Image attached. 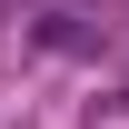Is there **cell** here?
<instances>
[{
	"instance_id": "1",
	"label": "cell",
	"mask_w": 129,
	"mask_h": 129,
	"mask_svg": "<svg viewBox=\"0 0 129 129\" xmlns=\"http://www.w3.org/2000/svg\"><path fill=\"white\" fill-rule=\"evenodd\" d=\"M40 40H50V50H89L99 30H89V10H80V0H50V10H40Z\"/></svg>"
}]
</instances>
